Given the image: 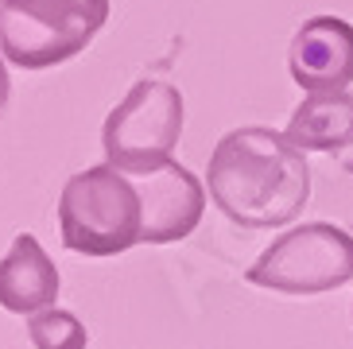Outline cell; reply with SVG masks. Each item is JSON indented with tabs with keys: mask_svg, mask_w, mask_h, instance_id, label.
<instances>
[{
	"mask_svg": "<svg viewBox=\"0 0 353 349\" xmlns=\"http://www.w3.org/2000/svg\"><path fill=\"white\" fill-rule=\"evenodd\" d=\"M206 195L241 229H283L311 198V167L283 132L245 124L214 144Z\"/></svg>",
	"mask_w": 353,
	"mask_h": 349,
	"instance_id": "1",
	"label": "cell"
},
{
	"mask_svg": "<svg viewBox=\"0 0 353 349\" xmlns=\"http://www.w3.org/2000/svg\"><path fill=\"white\" fill-rule=\"evenodd\" d=\"M59 233L63 245L82 257H121L144 245V206L136 183L109 163L74 171L59 198Z\"/></svg>",
	"mask_w": 353,
	"mask_h": 349,
	"instance_id": "2",
	"label": "cell"
},
{
	"mask_svg": "<svg viewBox=\"0 0 353 349\" xmlns=\"http://www.w3.org/2000/svg\"><path fill=\"white\" fill-rule=\"evenodd\" d=\"M109 20V0H0V54L20 70H51L82 54Z\"/></svg>",
	"mask_w": 353,
	"mask_h": 349,
	"instance_id": "3",
	"label": "cell"
},
{
	"mask_svg": "<svg viewBox=\"0 0 353 349\" xmlns=\"http://www.w3.org/2000/svg\"><path fill=\"white\" fill-rule=\"evenodd\" d=\"M183 93L163 78H140L101 124L105 163L121 174H148L175 159L183 140Z\"/></svg>",
	"mask_w": 353,
	"mask_h": 349,
	"instance_id": "4",
	"label": "cell"
},
{
	"mask_svg": "<svg viewBox=\"0 0 353 349\" xmlns=\"http://www.w3.org/2000/svg\"><path fill=\"white\" fill-rule=\"evenodd\" d=\"M276 295H326L353 279V237L334 221H303L272 241L245 272Z\"/></svg>",
	"mask_w": 353,
	"mask_h": 349,
	"instance_id": "5",
	"label": "cell"
},
{
	"mask_svg": "<svg viewBox=\"0 0 353 349\" xmlns=\"http://www.w3.org/2000/svg\"><path fill=\"white\" fill-rule=\"evenodd\" d=\"M144 206V245H175L190 237L206 214V183L171 159L159 171L128 174Z\"/></svg>",
	"mask_w": 353,
	"mask_h": 349,
	"instance_id": "6",
	"label": "cell"
},
{
	"mask_svg": "<svg viewBox=\"0 0 353 349\" xmlns=\"http://www.w3.org/2000/svg\"><path fill=\"white\" fill-rule=\"evenodd\" d=\"M291 82L307 93H342L353 82V23L342 16H311L288 47Z\"/></svg>",
	"mask_w": 353,
	"mask_h": 349,
	"instance_id": "7",
	"label": "cell"
},
{
	"mask_svg": "<svg viewBox=\"0 0 353 349\" xmlns=\"http://www.w3.org/2000/svg\"><path fill=\"white\" fill-rule=\"evenodd\" d=\"M59 268L32 233H20L0 257V307L12 315H39L59 299Z\"/></svg>",
	"mask_w": 353,
	"mask_h": 349,
	"instance_id": "8",
	"label": "cell"
},
{
	"mask_svg": "<svg viewBox=\"0 0 353 349\" xmlns=\"http://www.w3.org/2000/svg\"><path fill=\"white\" fill-rule=\"evenodd\" d=\"M291 144L307 152H345L353 148V93H307L295 113H291L288 128H283Z\"/></svg>",
	"mask_w": 353,
	"mask_h": 349,
	"instance_id": "9",
	"label": "cell"
},
{
	"mask_svg": "<svg viewBox=\"0 0 353 349\" xmlns=\"http://www.w3.org/2000/svg\"><path fill=\"white\" fill-rule=\"evenodd\" d=\"M28 338H32L35 349H85L90 346V330L70 310L47 307L28 319Z\"/></svg>",
	"mask_w": 353,
	"mask_h": 349,
	"instance_id": "10",
	"label": "cell"
},
{
	"mask_svg": "<svg viewBox=\"0 0 353 349\" xmlns=\"http://www.w3.org/2000/svg\"><path fill=\"white\" fill-rule=\"evenodd\" d=\"M8 93H12V78H8V66H4V54H0V109L8 105Z\"/></svg>",
	"mask_w": 353,
	"mask_h": 349,
	"instance_id": "11",
	"label": "cell"
}]
</instances>
